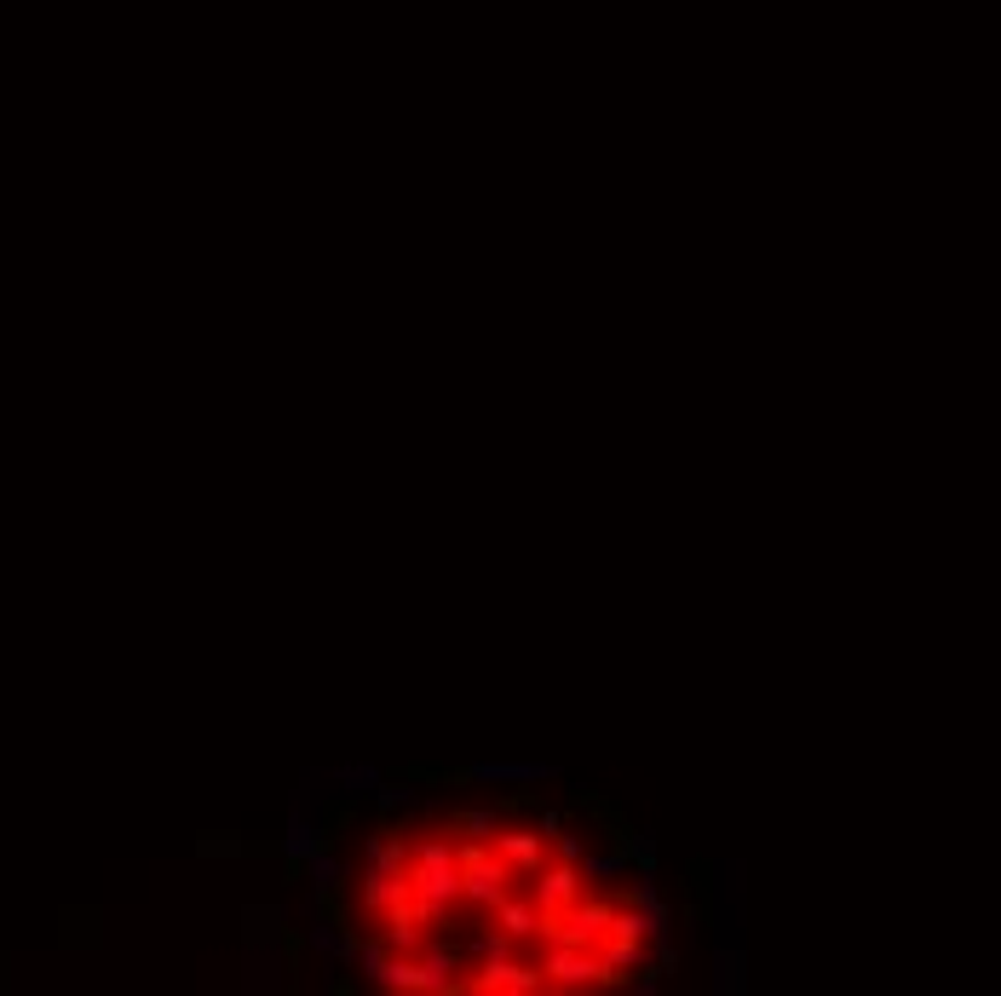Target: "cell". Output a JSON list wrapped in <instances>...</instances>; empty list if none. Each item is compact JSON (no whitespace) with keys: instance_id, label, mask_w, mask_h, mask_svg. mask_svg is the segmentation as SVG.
Wrapping results in <instances>:
<instances>
[{"instance_id":"obj_1","label":"cell","mask_w":1001,"mask_h":996,"mask_svg":"<svg viewBox=\"0 0 1001 996\" xmlns=\"http://www.w3.org/2000/svg\"><path fill=\"white\" fill-rule=\"evenodd\" d=\"M409 887L432 916H449L460 905V841L455 836H420L409 847Z\"/></svg>"},{"instance_id":"obj_2","label":"cell","mask_w":1001,"mask_h":996,"mask_svg":"<svg viewBox=\"0 0 1001 996\" xmlns=\"http://www.w3.org/2000/svg\"><path fill=\"white\" fill-rule=\"evenodd\" d=\"M542 985H547V974H542V968H524V962H513L507 950L484 956L478 979H466V990H507V996H529V990H542Z\"/></svg>"},{"instance_id":"obj_3","label":"cell","mask_w":1001,"mask_h":996,"mask_svg":"<svg viewBox=\"0 0 1001 996\" xmlns=\"http://www.w3.org/2000/svg\"><path fill=\"white\" fill-rule=\"evenodd\" d=\"M582 887H587L582 865H564V858H553V865H542L536 876H529V899H536L542 910H571V905L582 899Z\"/></svg>"},{"instance_id":"obj_4","label":"cell","mask_w":1001,"mask_h":996,"mask_svg":"<svg viewBox=\"0 0 1001 996\" xmlns=\"http://www.w3.org/2000/svg\"><path fill=\"white\" fill-rule=\"evenodd\" d=\"M426 927H438V916H432L415 893H409V899H397V905L386 910V934H380V939H386L392 950H415V945L426 939Z\"/></svg>"},{"instance_id":"obj_5","label":"cell","mask_w":1001,"mask_h":996,"mask_svg":"<svg viewBox=\"0 0 1001 996\" xmlns=\"http://www.w3.org/2000/svg\"><path fill=\"white\" fill-rule=\"evenodd\" d=\"M489 847L507 858L518 876H536V870L547 865V836H542V829H513V824H500V836H495Z\"/></svg>"},{"instance_id":"obj_6","label":"cell","mask_w":1001,"mask_h":996,"mask_svg":"<svg viewBox=\"0 0 1001 996\" xmlns=\"http://www.w3.org/2000/svg\"><path fill=\"white\" fill-rule=\"evenodd\" d=\"M455 974H460V950H455L449 939H438V945L420 956V990H432V996H455V990H466Z\"/></svg>"},{"instance_id":"obj_7","label":"cell","mask_w":1001,"mask_h":996,"mask_svg":"<svg viewBox=\"0 0 1001 996\" xmlns=\"http://www.w3.org/2000/svg\"><path fill=\"white\" fill-rule=\"evenodd\" d=\"M495 927H500L513 945H518V939H542V905H536V899H500V905H495Z\"/></svg>"},{"instance_id":"obj_8","label":"cell","mask_w":1001,"mask_h":996,"mask_svg":"<svg viewBox=\"0 0 1001 996\" xmlns=\"http://www.w3.org/2000/svg\"><path fill=\"white\" fill-rule=\"evenodd\" d=\"M500 824H507V818H500L495 807H455V812H449L455 841H495Z\"/></svg>"},{"instance_id":"obj_9","label":"cell","mask_w":1001,"mask_h":996,"mask_svg":"<svg viewBox=\"0 0 1001 996\" xmlns=\"http://www.w3.org/2000/svg\"><path fill=\"white\" fill-rule=\"evenodd\" d=\"M283 852H288V865H306V858H317V852H323V824H311L306 812H294V818H288V836H283Z\"/></svg>"},{"instance_id":"obj_10","label":"cell","mask_w":1001,"mask_h":996,"mask_svg":"<svg viewBox=\"0 0 1001 996\" xmlns=\"http://www.w3.org/2000/svg\"><path fill=\"white\" fill-rule=\"evenodd\" d=\"M473 778L478 783H542V778H553V767H473Z\"/></svg>"},{"instance_id":"obj_11","label":"cell","mask_w":1001,"mask_h":996,"mask_svg":"<svg viewBox=\"0 0 1001 996\" xmlns=\"http://www.w3.org/2000/svg\"><path fill=\"white\" fill-rule=\"evenodd\" d=\"M622 870H627V852H587V858H582V876H587V881H616Z\"/></svg>"},{"instance_id":"obj_12","label":"cell","mask_w":1001,"mask_h":996,"mask_svg":"<svg viewBox=\"0 0 1001 996\" xmlns=\"http://www.w3.org/2000/svg\"><path fill=\"white\" fill-rule=\"evenodd\" d=\"M334 783H340V795H380L375 767H346V772H334Z\"/></svg>"},{"instance_id":"obj_13","label":"cell","mask_w":1001,"mask_h":996,"mask_svg":"<svg viewBox=\"0 0 1001 996\" xmlns=\"http://www.w3.org/2000/svg\"><path fill=\"white\" fill-rule=\"evenodd\" d=\"M622 852H627L645 876L656 870V841H651V836H640V829H627V836H622Z\"/></svg>"},{"instance_id":"obj_14","label":"cell","mask_w":1001,"mask_h":996,"mask_svg":"<svg viewBox=\"0 0 1001 996\" xmlns=\"http://www.w3.org/2000/svg\"><path fill=\"white\" fill-rule=\"evenodd\" d=\"M196 852H202V858H237V852H248V847H242L237 836H202V841H196Z\"/></svg>"},{"instance_id":"obj_15","label":"cell","mask_w":1001,"mask_h":996,"mask_svg":"<svg viewBox=\"0 0 1001 996\" xmlns=\"http://www.w3.org/2000/svg\"><path fill=\"white\" fill-rule=\"evenodd\" d=\"M547 847H553V852L564 858V865H582V858H587V847H582V836H571V829H558V836H553Z\"/></svg>"},{"instance_id":"obj_16","label":"cell","mask_w":1001,"mask_h":996,"mask_svg":"<svg viewBox=\"0 0 1001 996\" xmlns=\"http://www.w3.org/2000/svg\"><path fill=\"white\" fill-rule=\"evenodd\" d=\"M743 985V956H720V990H737Z\"/></svg>"},{"instance_id":"obj_17","label":"cell","mask_w":1001,"mask_h":996,"mask_svg":"<svg viewBox=\"0 0 1001 996\" xmlns=\"http://www.w3.org/2000/svg\"><path fill=\"white\" fill-rule=\"evenodd\" d=\"M404 801H415V789H380V807H404Z\"/></svg>"},{"instance_id":"obj_18","label":"cell","mask_w":1001,"mask_h":996,"mask_svg":"<svg viewBox=\"0 0 1001 996\" xmlns=\"http://www.w3.org/2000/svg\"><path fill=\"white\" fill-rule=\"evenodd\" d=\"M536 829H542V836L553 841V836H558V829H564V818H558V812H542V818H536Z\"/></svg>"}]
</instances>
